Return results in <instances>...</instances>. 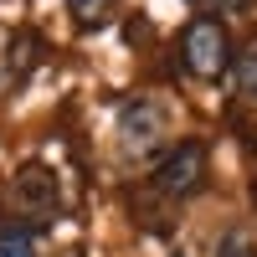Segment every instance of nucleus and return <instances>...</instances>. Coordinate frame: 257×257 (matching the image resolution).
I'll use <instances>...</instances> for the list:
<instances>
[{"mask_svg":"<svg viewBox=\"0 0 257 257\" xmlns=\"http://www.w3.org/2000/svg\"><path fill=\"white\" fill-rule=\"evenodd\" d=\"M6 201H11V211L21 216V226H26V231L47 226V221H57V211H62L57 175H52L41 160H26V165L11 175V185H6Z\"/></svg>","mask_w":257,"mask_h":257,"instance_id":"f257e3e1","label":"nucleus"},{"mask_svg":"<svg viewBox=\"0 0 257 257\" xmlns=\"http://www.w3.org/2000/svg\"><path fill=\"white\" fill-rule=\"evenodd\" d=\"M231 62V41H226V26L216 16H196L190 26L180 31V67L196 77V82H216Z\"/></svg>","mask_w":257,"mask_h":257,"instance_id":"f03ea898","label":"nucleus"},{"mask_svg":"<svg viewBox=\"0 0 257 257\" xmlns=\"http://www.w3.org/2000/svg\"><path fill=\"white\" fill-rule=\"evenodd\" d=\"M201 180H206V149H201V144H180V149H170V155L155 165V175H149V185H155L165 201H185V196H196Z\"/></svg>","mask_w":257,"mask_h":257,"instance_id":"7ed1b4c3","label":"nucleus"},{"mask_svg":"<svg viewBox=\"0 0 257 257\" xmlns=\"http://www.w3.org/2000/svg\"><path fill=\"white\" fill-rule=\"evenodd\" d=\"M160 134H165V108L155 98H128L118 108V144L128 155H149L160 144Z\"/></svg>","mask_w":257,"mask_h":257,"instance_id":"20e7f679","label":"nucleus"},{"mask_svg":"<svg viewBox=\"0 0 257 257\" xmlns=\"http://www.w3.org/2000/svg\"><path fill=\"white\" fill-rule=\"evenodd\" d=\"M36 57H41V41H36V31H16L11 36V47H6V62H0V88H16L21 77H31V67H36Z\"/></svg>","mask_w":257,"mask_h":257,"instance_id":"39448f33","label":"nucleus"},{"mask_svg":"<svg viewBox=\"0 0 257 257\" xmlns=\"http://www.w3.org/2000/svg\"><path fill=\"white\" fill-rule=\"evenodd\" d=\"M62 6H67V16L77 21V31H98V26H108L118 0H62Z\"/></svg>","mask_w":257,"mask_h":257,"instance_id":"423d86ee","label":"nucleus"},{"mask_svg":"<svg viewBox=\"0 0 257 257\" xmlns=\"http://www.w3.org/2000/svg\"><path fill=\"white\" fill-rule=\"evenodd\" d=\"M0 257H36V237H31L26 226L0 231Z\"/></svg>","mask_w":257,"mask_h":257,"instance_id":"0eeeda50","label":"nucleus"},{"mask_svg":"<svg viewBox=\"0 0 257 257\" xmlns=\"http://www.w3.org/2000/svg\"><path fill=\"white\" fill-rule=\"evenodd\" d=\"M237 88L257 93V41H247V52L237 57Z\"/></svg>","mask_w":257,"mask_h":257,"instance_id":"6e6552de","label":"nucleus"},{"mask_svg":"<svg viewBox=\"0 0 257 257\" xmlns=\"http://www.w3.org/2000/svg\"><path fill=\"white\" fill-rule=\"evenodd\" d=\"M221 257H257V252H252L242 237H226V242H221Z\"/></svg>","mask_w":257,"mask_h":257,"instance_id":"1a4fd4ad","label":"nucleus"},{"mask_svg":"<svg viewBox=\"0 0 257 257\" xmlns=\"http://www.w3.org/2000/svg\"><path fill=\"white\" fill-rule=\"evenodd\" d=\"M201 6H211V11H242L247 0H201Z\"/></svg>","mask_w":257,"mask_h":257,"instance_id":"9d476101","label":"nucleus"}]
</instances>
